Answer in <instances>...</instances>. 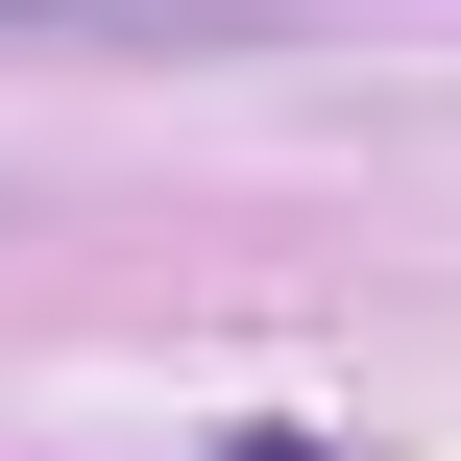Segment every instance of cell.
I'll list each match as a JSON object with an SVG mask.
<instances>
[{
    "label": "cell",
    "instance_id": "obj_1",
    "mask_svg": "<svg viewBox=\"0 0 461 461\" xmlns=\"http://www.w3.org/2000/svg\"><path fill=\"white\" fill-rule=\"evenodd\" d=\"M0 49H73V73H219V49H292V0H0Z\"/></svg>",
    "mask_w": 461,
    "mask_h": 461
}]
</instances>
